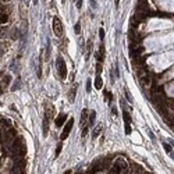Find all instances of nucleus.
<instances>
[{"instance_id":"obj_11","label":"nucleus","mask_w":174,"mask_h":174,"mask_svg":"<svg viewBox=\"0 0 174 174\" xmlns=\"http://www.w3.org/2000/svg\"><path fill=\"white\" fill-rule=\"evenodd\" d=\"M67 121V114H64V113H61L60 116H57L56 117V125L57 127H61V125H64V123Z\"/></svg>"},{"instance_id":"obj_23","label":"nucleus","mask_w":174,"mask_h":174,"mask_svg":"<svg viewBox=\"0 0 174 174\" xmlns=\"http://www.w3.org/2000/svg\"><path fill=\"white\" fill-rule=\"evenodd\" d=\"M163 148L166 149V152H167L168 155H173V149H171V148L168 146V143H163Z\"/></svg>"},{"instance_id":"obj_8","label":"nucleus","mask_w":174,"mask_h":174,"mask_svg":"<svg viewBox=\"0 0 174 174\" xmlns=\"http://www.w3.org/2000/svg\"><path fill=\"white\" fill-rule=\"evenodd\" d=\"M146 60V56H137V57H132V64L134 67H139V66H143V63Z\"/></svg>"},{"instance_id":"obj_3","label":"nucleus","mask_w":174,"mask_h":174,"mask_svg":"<svg viewBox=\"0 0 174 174\" xmlns=\"http://www.w3.org/2000/svg\"><path fill=\"white\" fill-rule=\"evenodd\" d=\"M53 31H55V35L56 36H63V32H64V29H63V22L59 18V17H53Z\"/></svg>"},{"instance_id":"obj_6","label":"nucleus","mask_w":174,"mask_h":174,"mask_svg":"<svg viewBox=\"0 0 174 174\" xmlns=\"http://www.w3.org/2000/svg\"><path fill=\"white\" fill-rule=\"evenodd\" d=\"M143 46L141 45H137V46H134V48H131L130 49V53H131V57H137V56H141L143 53Z\"/></svg>"},{"instance_id":"obj_38","label":"nucleus","mask_w":174,"mask_h":174,"mask_svg":"<svg viewBox=\"0 0 174 174\" xmlns=\"http://www.w3.org/2000/svg\"><path fill=\"white\" fill-rule=\"evenodd\" d=\"M1 137H3V132H1V131H0V139H1Z\"/></svg>"},{"instance_id":"obj_24","label":"nucleus","mask_w":174,"mask_h":174,"mask_svg":"<svg viewBox=\"0 0 174 174\" xmlns=\"http://www.w3.org/2000/svg\"><path fill=\"white\" fill-rule=\"evenodd\" d=\"M61 149H63V143L60 142V143H57V148H56V153H55V155H56V157L59 155H60V152H61Z\"/></svg>"},{"instance_id":"obj_14","label":"nucleus","mask_w":174,"mask_h":174,"mask_svg":"<svg viewBox=\"0 0 174 174\" xmlns=\"http://www.w3.org/2000/svg\"><path fill=\"white\" fill-rule=\"evenodd\" d=\"M53 116H55V107L53 106H49V107L46 106V114H45V117L48 118V120H50Z\"/></svg>"},{"instance_id":"obj_31","label":"nucleus","mask_w":174,"mask_h":174,"mask_svg":"<svg viewBox=\"0 0 174 174\" xmlns=\"http://www.w3.org/2000/svg\"><path fill=\"white\" fill-rule=\"evenodd\" d=\"M82 7V0H77V8H81Z\"/></svg>"},{"instance_id":"obj_39","label":"nucleus","mask_w":174,"mask_h":174,"mask_svg":"<svg viewBox=\"0 0 174 174\" xmlns=\"http://www.w3.org/2000/svg\"><path fill=\"white\" fill-rule=\"evenodd\" d=\"M63 1H64V0H63Z\"/></svg>"},{"instance_id":"obj_13","label":"nucleus","mask_w":174,"mask_h":174,"mask_svg":"<svg viewBox=\"0 0 174 174\" xmlns=\"http://www.w3.org/2000/svg\"><path fill=\"white\" fill-rule=\"evenodd\" d=\"M95 118H96V112H95V110H92V112L88 113V127L93 125V123H95Z\"/></svg>"},{"instance_id":"obj_15","label":"nucleus","mask_w":174,"mask_h":174,"mask_svg":"<svg viewBox=\"0 0 174 174\" xmlns=\"http://www.w3.org/2000/svg\"><path fill=\"white\" fill-rule=\"evenodd\" d=\"M42 128H43V135L46 137L49 134V120L45 117L43 118V123H42Z\"/></svg>"},{"instance_id":"obj_28","label":"nucleus","mask_w":174,"mask_h":174,"mask_svg":"<svg viewBox=\"0 0 174 174\" xmlns=\"http://www.w3.org/2000/svg\"><path fill=\"white\" fill-rule=\"evenodd\" d=\"M96 73H98V75L102 73V63H98V64H96Z\"/></svg>"},{"instance_id":"obj_19","label":"nucleus","mask_w":174,"mask_h":174,"mask_svg":"<svg viewBox=\"0 0 174 174\" xmlns=\"http://www.w3.org/2000/svg\"><path fill=\"white\" fill-rule=\"evenodd\" d=\"M0 124L3 125V127H6V128H11V121H10L8 118H1V120H0Z\"/></svg>"},{"instance_id":"obj_16","label":"nucleus","mask_w":174,"mask_h":174,"mask_svg":"<svg viewBox=\"0 0 174 174\" xmlns=\"http://www.w3.org/2000/svg\"><path fill=\"white\" fill-rule=\"evenodd\" d=\"M102 130H103V125L99 124V125H96L95 128H93V134H92V137L93 138H98L100 135V132H102Z\"/></svg>"},{"instance_id":"obj_5","label":"nucleus","mask_w":174,"mask_h":174,"mask_svg":"<svg viewBox=\"0 0 174 174\" xmlns=\"http://www.w3.org/2000/svg\"><path fill=\"white\" fill-rule=\"evenodd\" d=\"M123 118H124V123H125V134L130 135L131 134V117H130V113L127 112L124 109V113H123Z\"/></svg>"},{"instance_id":"obj_35","label":"nucleus","mask_w":174,"mask_h":174,"mask_svg":"<svg viewBox=\"0 0 174 174\" xmlns=\"http://www.w3.org/2000/svg\"><path fill=\"white\" fill-rule=\"evenodd\" d=\"M3 93V87H1V84H0V95Z\"/></svg>"},{"instance_id":"obj_34","label":"nucleus","mask_w":174,"mask_h":174,"mask_svg":"<svg viewBox=\"0 0 174 174\" xmlns=\"http://www.w3.org/2000/svg\"><path fill=\"white\" fill-rule=\"evenodd\" d=\"M112 113H113V114H117V109H116V107H113V109H112Z\"/></svg>"},{"instance_id":"obj_20","label":"nucleus","mask_w":174,"mask_h":174,"mask_svg":"<svg viewBox=\"0 0 174 174\" xmlns=\"http://www.w3.org/2000/svg\"><path fill=\"white\" fill-rule=\"evenodd\" d=\"M8 22V14L7 13H1L0 14V24H7Z\"/></svg>"},{"instance_id":"obj_2","label":"nucleus","mask_w":174,"mask_h":174,"mask_svg":"<svg viewBox=\"0 0 174 174\" xmlns=\"http://www.w3.org/2000/svg\"><path fill=\"white\" fill-rule=\"evenodd\" d=\"M56 66H57V73L60 75V80H66L67 78V66H66V61H64V59L61 56L57 57Z\"/></svg>"},{"instance_id":"obj_21","label":"nucleus","mask_w":174,"mask_h":174,"mask_svg":"<svg viewBox=\"0 0 174 174\" xmlns=\"http://www.w3.org/2000/svg\"><path fill=\"white\" fill-rule=\"evenodd\" d=\"M75 93H77V87H74L71 91L68 92V99H70V102H74L75 100Z\"/></svg>"},{"instance_id":"obj_7","label":"nucleus","mask_w":174,"mask_h":174,"mask_svg":"<svg viewBox=\"0 0 174 174\" xmlns=\"http://www.w3.org/2000/svg\"><path fill=\"white\" fill-rule=\"evenodd\" d=\"M148 8H149V3H148V0H138L137 11H146Z\"/></svg>"},{"instance_id":"obj_25","label":"nucleus","mask_w":174,"mask_h":174,"mask_svg":"<svg viewBox=\"0 0 174 174\" xmlns=\"http://www.w3.org/2000/svg\"><path fill=\"white\" fill-rule=\"evenodd\" d=\"M18 29H15V28H14V29H13L11 31V38L13 39H18Z\"/></svg>"},{"instance_id":"obj_30","label":"nucleus","mask_w":174,"mask_h":174,"mask_svg":"<svg viewBox=\"0 0 174 174\" xmlns=\"http://www.w3.org/2000/svg\"><path fill=\"white\" fill-rule=\"evenodd\" d=\"M99 35H100V39L103 41V38H105V31H103V28H100V31H99Z\"/></svg>"},{"instance_id":"obj_29","label":"nucleus","mask_w":174,"mask_h":174,"mask_svg":"<svg viewBox=\"0 0 174 174\" xmlns=\"http://www.w3.org/2000/svg\"><path fill=\"white\" fill-rule=\"evenodd\" d=\"M125 96H127V98H128V102H132V96H131V93H130V91H128V89H125Z\"/></svg>"},{"instance_id":"obj_37","label":"nucleus","mask_w":174,"mask_h":174,"mask_svg":"<svg viewBox=\"0 0 174 174\" xmlns=\"http://www.w3.org/2000/svg\"><path fill=\"white\" fill-rule=\"evenodd\" d=\"M3 36V31H1V28H0V38Z\"/></svg>"},{"instance_id":"obj_9","label":"nucleus","mask_w":174,"mask_h":174,"mask_svg":"<svg viewBox=\"0 0 174 174\" xmlns=\"http://www.w3.org/2000/svg\"><path fill=\"white\" fill-rule=\"evenodd\" d=\"M88 113H89L88 109H84L82 113H81V120H80V125H81V128L84 127V125H88Z\"/></svg>"},{"instance_id":"obj_17","label":"nucleus","mask_w":174,"mask_h":174,"mask_svg":"<svg viewBox=\"0 0 174 174\" xmlns=\"http://www.w3.org/2000/svg\"><path fill=\"white\" fill-rule=\"evenodd\" d=\"M103 88V80L100 78V75H98L95 78V89H102Z\"/></svg>"},{"instance_id":"obj_22","label":"nucleus","mask_w":174,"mask_h":174,"mask_svg":"<svg viewBox=\"0 0 174 174\" xmlns=\"http://www.w3.org/2000/svg\"><path fill=\"white\" fill-rule=\"evenodd\" d=\"M103 96L106 98V102H107V103H112V100H113V95H112V92H109V91H105Z\"/></svg>"},{"instance_id":"obj_27","label":"nucleus","mask_w":174,"mask_h":174,"mask_svg":"<svg viewBox=\"0 0 174 174\" xmlns=\"http://www.w3.org/2000/svg\"><path fill=\"white\" fill-rule=\"evenodd\" d=\"M74 29H75V34H81V24H80V22H77Z\"/></svg>"},{"instance_id":"obj_26","label":"nucleus","mask_w":174,"mask_h":174,"mask_svg":"<svg viewBox=\"0 0 174 174\" xmlns=\"http://www.w3.org/2000/svg\"><path fill=\"white\" fill-rule=\"evenodd\" d=\"M88 131H89V127H88V125H84V127H82V137H85V135H87L88 134Z\"/></svg>"},{"instance_id":"obj_10","label":"nucleus","mask_w":174,"mask_h":174,"mask_svg":"<svg viewBox=\"0 0 174 174\" xmlns=\"http://www.w3.org/2000/svg\"><path fill=\"white\" fill-rule=\"evenodd\" d=\"M114 164H117L121 170H127V168H128V163L125 162L123 157H117V159H116V162H114Z\"/></svg>"},{"instance_id":"obj_1","label":"nucleus","mask_w":174,"mask_h":174,"mask_svg":"<svg viewBox=\"0 0 174 174\" xmlns=\"http://www.w3.org/2000/svg\"><path fill=\"white\" fill-rule=\"evenodd\" d=\"M11 171L13 174H25V171H27V160H25V157L14 160V166H13Z\"/></svg>"},{"instance_id":"obj_36","label":"nucleus","mask_w":174,"mask_h":174,"mask_svg":"<svg viewBox=\"0 0 174 174\" xmlns=\"http://www.w3.org/2000/svg\"><path fill=\"white\" fill-rule=\"evenodd\" d=\"M64 174H71V170H67V171H66Z\"/></svg>"},{"instance_id":"obj_32","label":"nucleus","mask_w":174,"mask_h":174,"mask_svg":"<svg viewBox=\"0 0 174 174\" xmlns=\"http://www.w3.org/2000/svg\"><path fill=\"white\" fill-rule=\"evenodd\" d=\"M87 91L88 92L91 91V80H88V82H87Z\"/></svg>"},{"instance_id":"obj_18","label":"nucleus","mask_w":174,"mask_h":174,"mask_svg":"<svg viewBox=\"0 0 174 174\" xmlns=\"http://www.w3.org/2000/svg\"><path fill=\"white\" fill-rule=\"evenodd\" d=\"M11 75H4L3 77V81H1V87H4V88H7L8 85H10V82H11Z\"/></svg>"},{"instance_id":"obj_33","label":"nucleus","mask_w":174,"mask_h":174,"mask_svg":"<svg viewBox=\"0 0 174 174\" xmlns=\"http://www.w3.org/2000/svg\"><path fill=\"white\" fill-rule=\"evenodd\" d=\"M1 13H6V7L3 6V4H0V14Z\"/></svg>"},{"instance_id":"obj_4","label":"nucleus","mask_w":174,"mask_h":174,"mask_svg":"<svg viewBox=\"0 0 174 174\" xmlns=\"http://www.w3.org/2000/svg\"><path fill=\"white\" fill-rule=\"evenodd\" d=\"M73 125H74V118L71 117L70 120H67L66 123H64V130L61 132V139H67L70 135V132L73 130Z\"/></svg>"},{"instance_id":"obj_12","label":"nucleus","mask_w":174,"mask_h":174,"mask_svg":"<svg viewBox=\"0 0 174 174\" xmlns=\"http://www.w3.org/2000/svg\"><path fill=\"white\" fill-rule=\"evenodd\" d=\"M139 24H141V21H139L135 15H132L131 20H130V27H131V28H132V29H137L138 27H139Z\"/></svg>"}]
</instances>
